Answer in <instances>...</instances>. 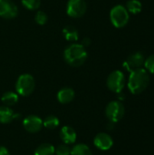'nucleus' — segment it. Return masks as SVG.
<instances>
[{
	"mask_svg": "<svg viewBox=\"0 0 154 155\" xmlns=\"http://www.w3.org/2000/svg\"><path fill=\"white\" fill-rule=\"evenodd\" d=\"M48 17L47 15L43 12V11H37L35 15H34V21L36 22V24L40 25H44L47 23Z\"/></svg>",
	"mask_w": 154,
	"mask_h": 155,
	"instance_id": "obj_23",
	"label": "nucleus"
},
{
	"mask_svg": "<svg viewBox=\"0 0 154 155\" xmlns=\"http://www.w3.org/2000/svg\"><path fill=\"white\" fill-rule=\"evenodd\" d=\"M150 84V74L144 69L131 72L128 79V88L133 94H140L147 89Z\"/></svg>",
	"mask_w": 154,
	"mask_h": 155,
	"instance_id": "obj_2",
	"label": "nucleus"
},
{
	"mask_svg": "<svg viewBox=\"0 0 154 155\" xmlns=\"http://www.w3.org/2000/svg\"><path fill=\"white\" fill-rule=\"evenodd\" d=\"M22 5L28 10H37L41 5L40 0H22Z\"/></svg>",
	"mask_w": 154,
	"mask_h": 155,
	"instance_id": "obj_21",
	"label": "nucleus"
},
{
	"mask_svg": "<svg viewBox=\"0 0 154 155\" xmlns=\"http://www.w3.org/2000/svg\"><path fill=\"white\" fill-rule=\"evenodd\" d=\"M35 87V81L34 77L29 74H21L15 83V90L16 94L22 96L30 95Z\"/></svg>",
	"mask_w": 154,
	"mask_h": 155,
	"instance_id": "obj_3",
	"label": "nucleus"
},
{
	"mask_svg": "<svg viewBox=\"0 0 154 155\" xmlns=\"http://www.w3.org/2000/svg\"><path fill=\"white\" fill-rule=\"evenodd\" d=\"M125 114V108L121 101H112L105 108V115L111 123L122 120Z\"/></svg>",
	"mask_w": 154,
	"mask_h": 155,
	"instance_id": "obj_5",
	"label": "nucleus"
},
{
	"mask_svg": "<svg viewBox=\"0 0 154 155\" xmlns=\"http://www.w3.org/2000/svg\"><path fill=\"white\" fill-rule=\"evenodd\" d=\"M34 155H54V147L50 143H42L34 151Z\"/></svg>",
	"mask_w": 154,
	"mask_h": 155,
	"instance_id": "obj_17",
	"label": "nucleus"
},
{
	"mask_svg": "<svg viewBox=\"0 0 154 155\" xmlns=\"http://www.w3.org/2000/svg\"><path fill=\"white\" fill-rule=\"evenodd\" d=\"M18 15V7L11 0H0V16L5 19H13Z\"/></svg>",
	"mask_w": 154,
	"mask_h": 155,
	"instance_id": "obj_9",
	"label": "nucleus"
},
{
	"mask_svg": "<svg viewBox=\"0 0 154 155\" xmlns=\"http://www.w3.org/2000/svg\"><path fill=\"white\" fill-rule=\"evenodd\" d=\"M59 124H60L59 119L54 115H49L44 119V121H43V126L50 130L55 129L56 127H58Z\"/></svg>",
	"mask_w": 154,
	"mask_h": 155,
	"instance_id": "obj_20",
	"label": "nucleus"
},
{
	"mask_svg": "<svg viewBox=\"0 0 154 155\" xmlns=\"http://www.w3.org/2000/svg\"><path fill=\"white\" fill-rule=\"evenodd\" d=\"M144 61H145V57L143 54H142L141 52H135L127 57V59L123 63V67L128 72L131 73L143 68Z\"/></svg>",
	"mask_w": 154,
	"mask_h": 155,
	"instance_id": "obj_8",
	"label": "nucleus"
},
{
	"mask_svg": "<svg viewBox=\"0 0 154 155\" xmlns=\"http://www.w3.org/2000/svg\"><path fill=\"white\" fill-rule=\"evenodd\" d=\"M93 143L97 149L101 151H108L113 147V140L109 134L105 133H100L94 137Z\"/></svg>",
	"mask_w": 154,
	"mask_h": 155,
	"instance_id": "obj_11",
	"label": "nucleus"
},
{
	"mask_svg": "<svg viewBox=\"0 0 154 155\" xmlns=\"http://www.w3.org/2000/svg\"><path fill=\"white\" fill-rule=\"evenodd\" d=\"M63 35H64V37L68 42L74 43L79 39V32L76 29V27H74V25H69L64 26L63 29Z\"/></svg>",
	"mask_w": 154,
	"mask_h": 155,
	"instance_id": "obj_15",
	"label": "nucleus"
},
{
	"mask_svg": "<svg viewBox=\"0 0 154 155\" xmlns=\"http://www.w3.org/2000/svg\"><path fill=\"white\" fill-rule=\"evenodd\" d=\"M23 126L28 133L34 134L39 132L43 127V120L37 115H28L23 121Z\"/></svg>",
	"mask_w": 154,
	"mask_h": 155,
	"instance_id": "obj_10",
	"label": "nucleus"
},
{
	"mask_svg": "<svg viewBox=\"0 0 154 155\" xmlns=\"http://www.w3.org/2000/svg\"><path fill=\"white\" fill-rule=\"evenodd\" d=\"M88 57L87 51L81 44H71L64 51V59L71 66L83 65Z\"/></svg>",
	"mask_w": 154,
	"mask_h": 155,
	"instance_id": "obj_1",
	"label": "nucleus"
},
{
	"mask_svg": "<svg viewBox=\"0 0 154 155\" xmlns=\"http://www.w3.org/2000/svg\"><path fill=\"white\" fill-rule=\"evenodd\" d=\"M144 67L148 73L154 74V54H152V55L148 56L147 58H145Z\"/></svg>",
	"mask_w": 154,
	"mask_h": 155,
	"instance_id": "obj_24",
	"label": "nucleus"
},
{
	"mask_svg": "<svg viewBox=\"0 0 154 155\" xmlns=\"http://www.w3.org/2000/svg\"><path fill=\"white\" fill-rule=\"evenodd\" d=\"M60 138L65 144H72L75 143L77 134L71 126H64L60 131Z\"/></svg>",
	"mask_w": 154,
	"mask_h": 155,
	"instance_id": "obj_12",
	"label": "nucleus"
},
{
	"mask_svg": "<svg viewBox=\"0 0 154 155\" xmlns=\"http://www.w3.org/2000/svg\"><path fill=\"white\" fill-rule=\"evenodd\" d=\"M126 9L129 13L136 15L139 14L143 9V5L139 0H129L126 3Z\"/></svg>",
	"mask_w": 154,
	"mask_h": 155,
	"instance_id": "obj_19",
	"label": "nucleus"
},
{
	"mask_svg": "<svg viewBox=\"0 0 154 155\" xmlns=\"http://www.w3.org/2000/svg\"><path fill=\"white\" fill-rule=\"evenodd\" d=\"M74 98V91L72 88L64 87L57 93V100L63 104L71 103Z\"/></svg>",
	"mask_w": 154,
	"mask_h": 155,
	"instance_id": "obj_13",
	"label": "nucleus"
},
{
	"mask_svg": "<svg viewBox=\"0 0 154 155\" xmlns=\"http://www.w3.org/2000/svg\"><path fill=\"white\" fill-rule=\"evenodd\" d=\"M54 154L56 155H71V148L68 144H60L54 148Z\"/></svg>",
	"mask_w": 154,
	"mask_h": 155,
	"instance_id": "obj_22",
	"label": "nucleus"
},
{
	"mask_svg": "<svg viewBox=\"0 0 154 155\" xmlns=\"http://www.w3.org/2000/svg\"><path fill=\"white\" fill-rule=\"evenodd\" d=\"M71 155H93V153L86 144L79 143L71 149Z\"/></svg>",
	"mask_w": 154,
	"mask_h": 155,
	"instance_id": "obj_18",
	"label": "nucleus"
},
{
	"mask_svg": "<svg viewBox=\"0 0 154 155\" xmlns=\"http://www.w3.org/2000/svg\"><path fill=\"white\" fill-rule=\"evenodd\" d=\"M15 118H16V114H15L14 111L8 106H0V124H9Z\"/></svg>",
	"mask_w": 154,
	"mask_h": 155,
	"instance_id": "obj_14",
	"label": "nucleus"
},
{
	"mask_svg": "<svg viewBox=\"0 0 154 155\" xmlns=\"http://www.w3.org/2000/svg\"><path fill=\"white\" fill-rule=\"evenodd\" d=\"M0 155H10V153L5 147L0 146Z\"/></svg>",
	"mask_w": 154,
	"mask_h": 155,
	"instance_id": "obj_26",
	"label": "nucleus"
},
{
	"mask_svg": "<svg viewBox=\"0 0 154 155\" xmlns=\"http://www.w3.org/2000/svg\"><path fill=\"white\" fill-rule=\"evenodd\" d=\"M87 9V5L84 0H69L66 5V13L70 17H82Z\"/></svg>",
	"mask_w": 154,
	"mask_h": 155,
	"instance_id": "obj_7",
	"label": "nucleus"
},
{
	"mask_svg": "<svg viewBox=\"0 0 154 155\" xmlns=\"http://www.w3.org/2000/svg\"><path fill=\"white\" fill-rule=\"evenodd\" d=\"M84 47H87V46H89L90 45H91V39L89 38V37H84V38H83V40H82V44H81Z\"/></svg>",
	"mask_w": 154,
	"mask_h": 155,
	"instance_id": "obj_25",
	"label": "nucleus"
},
{
	"mask_svg": "<svg viewBox=\"0 0 154 155\" xmlns=\"http://www.w3.org/2000/svg\"><path fill=\"white\" fill-rule=\"evenodd\" d=\"M110 19L112 24L115 27H124L128 24L130 19L129 12L127 11L126 7L122 5H114L110 12Z\"/></svg>",
	"mask_w": 154,
	"mask_h": 155,
	"instance_id": "obj_4",
	"label": "nucleus"
},
{
	"mask_svg": "<svg viewBox=\"0 0 154 155\" xmlns=\"http://www.w3.org/2000/svg\"><path fill=\"white\" fill-rule=\"evenodd\" d=\"M18 94L16 93H14V92H5L2 97H1V101L2 103L5 105V106H8V107H11L13 105H15V104H17L18 102Z\"/></svg>",
	"mask_w": 154,
	"mask_h": 155,
	"instance_id": "obj_16",
	"label": "nucleus"
},
{
	"mask_svg": "<svg viewBox=\"0 0 154 155\" xmlns=\"http://www.w3.org/2000/svg\"><path fill=\"white\" fill-rule=\"evenodd\" d=\"M126 84V79H125V75L123 72L116 70L112 72L106 81V84L107 87L109 88V90H111L113 93L119 94L121 92H123L124 86Z\"/></svg>",
	"mask_w": 154,
	"mask_h": 155,
	"instance_id": "obj_6",
	"label": "nucleus"
}]
</instances>
